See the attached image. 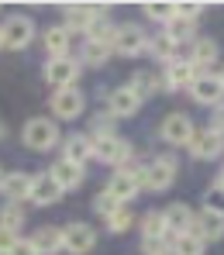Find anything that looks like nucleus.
Here are the masks:
<instances>
[{
    "label": "nucleus",
    "mask_w": 224,
    "mask_h": 255,
    "mask_svg": "<svg viewBox=\"0 0 224 255\" xmlns=\"http://www.w3.org/2000/svg\"><path fill=\"white\" fill-rule=\"evenodd\" d=\"M21 141H24V148H31V152H52L55 145H62L59 121H55V118H28L24 128H21Z\"/></svg>",
    "instance_id": "obj_1"
},
{
    "label": "nucleus",
    "mask_w": 224,
    "mask_h": 255,
    "mask_svg": "<svg viewBox=\"0 0 224 255\" xmlns=\"http://www.w3.org/2000/svg\"><path fill=\"white\" fill-rule=\"evenodd\" d=\"M176 172H179V162L176 155H159V159H152L145 169H141V186L148 190V193H166L173 183H176Z\"/></svg>",
    "instance_id": "obj_2"
},
{
    "label": "nucleus",
    "mask_w": 224,
    "mask_h": 255,
    "mask_svg": "<svg viewBox=\"0 0 224 255\" xmlns=\"http://www.w3.org/2000/svg\"><path fill=\"white\" fill-rule=\"evenodd\" d=\"M93 159L104 162V166H114V169H124L134 159V148L128 138L121 134H107V138H93Z\"/></svg>",
    "instance_id": "obj_3"
},
{
    "label": "nucleus",
    "mask_w": 224,
    "mask_h": 255,
    "mask_svg": "<svg viewBox=\"0 0 224 255\" xmlns=\"http://www.w3.org/2000/svg\"><path fill=\"white\" fill-rule=\"evenodd\" d=\"M141 169H145V166H134V162H128L124 169H114V176L107 179V186H104V190H107L121 207H124V204H131L134 197L145 190V186H141Z\"/></svg>",
    "instance_id": "obj_4"
},
{
    "label": "nucleus",
    "mask_w": 224,
    "mask_h": 255,
    "mask_svg": "<svg viewBox=\"0 0 224 255\" xmlns=\"http://www.w3.org/2000/svg\"><path fill=\"white\" fill-rule=\"evenodd\" d=\"M193 134H197V125H193V118L183 114V111H169V114L162 118V125H159V138H162L166 145H173V148H190Z\"/></svg>",
    "instance_id": "obj_5"
},
{
    "label": "nucleus",
    "mask_w": 224,
    "mask_h": 255,
    "mask_svg": "<svg viewBox=\"0 0 224 255\" xmlns=\"http://www.w3.org/2000/svg\"><path fill=\"white\" fill-rule=\"evenodd\" d=\"M48 111L55 121H76L83 111H87V93L80 86H69V90H52L48 97Z\"/></svg>",
    "instance_id": "obj_6"
},
{
    "label": "nucleus",
    "mask_w": 224,
    "mask_h": 255,
    "mask_svg": "<svg viewBox=\"0 0 224 255\" xmlns=\"http://www.w3.org/2000/svg\"><path fill=\"white\" fill-rule=\"evenodd\" d=\"M62 14H66L62 24H66L73 35H90V28H93L100 17H107V7H104V3H66Z\"/></svg>",
    "instance_id": "obj_7"
},
{
    "label": "nucleus",
    "mask_w": 224,
    "mask_h": 255,
    "mask_svg": "<svg viewBox=\"0 0 224 255\" xmlns=\"http://www.w3.org/2000/svg\"><path fill=\"white\" fill-rule=\"evenodd\" d=\"M42 73H45V83L52 86V90H69V86H76L83 66H80L76 55H66V59H45Z\"/></svg>",
    "instance_id": "obj_8"
},
{
    "label": "nucleus",
    "mask_w": 224,
    "mask_h": 255,
    "mask_svg": "<svg viewBox=\"0 0 224 255\" xmlns=\"http://www.w3.org/2000/svg\"><path fill=\"white\" fill-rule=\"evenodd\" d=\"M190 100L193 104H200V107H221L224 104V83H221V76L218 73H197V80L190 83Z\"/></svg>",
    "instance_id": "obj_9"
},
{
    "label": "nucleus",
    "mask_w": 224,
    "mask_h": 255,
    "mask_svg": "<svg viewBox=\"0 0 224 255\" xmlns=\"http://www.w3.org/2000/svg\"><path fill=\"white\" fill-rule=\"evenodd\" d=\"M0 31H3V45L10 52H21V48H28V45L35 42V21L28 14H10L0 24Z\"/></svg>",
    "instance_id": "obj_10"
},
{
    "label": "nucleus",
    "mask_w": 224,
    "mask_h": 255,
    "mask_svg": "<svg viewBox=\"0 0 224 255\" xmlns=\"http://www.w3.org/2000/svg\"><path fill=\"white\" fill-rule=\"evenodd\" d=\"M62 245H66L69 255H90L97 249V231H93V224H87V221H69V224L62 228Z\"/></svg>",
    "instance_id": "obj_11"
},
{
    "label": "nucleus",
    "mask_w": 224,
    "mask_h": 255,
    "mask_svg": "<svg viewBox=\"0 0 224 255\" xmlns=\"http://www.w3.org/2000/svg\"><path fill=\"white\" fill-rule=\"evenodd\" d=\"M148 48V35H145V28L141 24H117V35H114V52L117 55H124V59H134V55H141Z\"/></svg>",
    "instance_id": "obj_12"
},
{
    "label": "nucleus",
    "mask_w": 224,
    "mask_h": 255,
    "mask_svg": "<svg viewBox=\"0 0 224 255\" xmlns=\"http://www.w3.org/2000/svg\"><path fill=\"white\" fill-rule=\"evenodd\" d=\"M190 155H193L197 162H214V159H221L224 155V138L218 131H211V128H197V134H193V141H190Z\"/></svg>",
    "instance_id": "obj_13"
},
{
    "label": "nucleus",
    "mask_w": 224,
    "mask_h": 255,
    "mask_svg": "<svg viewBox=\"0 0 224 255\" xmlns=\"http://www.w3.org/2000/svg\"><path fill=\"white\" fill-rule=\"evenodd\" d=\"M193 231H197L204 242H221V238H224V211H221V207H214V204H204V207L197 211Z\"/></svg>",
    "instance_id": "obj_14"
},
{
    "label": "nucleus",
    "mask_w": 224,
    "mask_h": 255,
    "mask_svg": "<svg viewBox=\"0 0 224 255\" xmlns=\"http://www.w3.org/2000/svg\"><path fill=\"white\" fill-rule=\"evenodd\" d=\"M141 104H145V100H141L128 83L114 86V90L107 93V111H111L114 118H134V114L141 111Z\"/></svg>",
    "instance_id": "obj_15"
},
{
    "label": "nucleus",
    "mask_w": 224,
    "mask_h": 255,
    "mask_svg": "<svg viewBox=\"0 0 224 255\" xmlns=\"http://www.w3.org/2000/svg\"><path fill=\"white\" fill-rule=\"evenodd\" d=\"M193 80H197V69H193V62H190V59H183V55L162 69V90H166V93L190 90V83H193Z\"/></svg>",
    "instance_id": "obj_16"
},
{
    "label": "nucleus",
    "mask_w": 224,
    "mask_h": 255,
    "mask_svg": "<svg viewBox=\"0 0 224 255\" xmlns=\"http://www.w3.org/2000/svg\"><path fill=\"white\" fill-rule=\"evenodd\" d=\"M42 45L48 59H66V55H73V31L66 24H52L42 31Z\"/></svg>",
    "instance_id": "obj_17"
},
{
    "label": "nucleus",
    "mask_w": 224,
    "mask_h": 255,
    "mask_svg": "<svg viewBox=\"0 0 224 255\" xmlns=\"http://www.w3.org/2000/svg\"><path fill=\"white\" fill-rule=\"evenodd\" d=\"M218 55H221V45L214 42V38H197V42L190 45V62H193V69L197 73H211L214 66H218Z\"/></svg>",
    "instance_id": "obj_18"
},
{
    "label": "nucleus",
    "mask_w": 224,
    "mask_h": 255,
    "mask_svg": "<svg viewBox=\"0 0 224 255\" xmlns=\"http://www.w3.org/2000/svg\"><path fill=\"white\" fill-rule=\"evenodd\" d=\"M59 148H62V155H59V159H69V162H76V166H87L90 159H93V138L83 134V131L69 134Z\"/></svg>",
    "instance_id": "obj_19"
},
{
    "label": "nucleus",
    "mask_w": 224,
    "mask_h": 255,
    "mask_svg": "<svg viewBox=\"0 0 224 255\" xmlns=\"http://www.w3.org/2000/svg\"><path fill=\"white\" fill-rule=\"evenodd\" d=\"M48 172H52V179L62 186V193H66V190H76V186L87 179V166H76V162H69V159H55V162L48 166Z\"/></svg>",
    "instance_id": "obj_20"
},
{
    "label": "nucleus",
    "mask_w": 224,
    "mask_h": 255,
    "mask_svg": "<svg viewBox=\"0 0 224 255\" xmlns=\"http://www.w3.org/2000/svg\"><path fill=\"white\" fill-rule=\"evenodd\" d=\"M59 197H62V186L52 179V172L45 169L35 176V183H31V204L35 207H52V204H59Z\"/></svg>",
    "instance_id": "obj_21"
},
{
    "label": "nucleus",
    "mask_w": 224,
    "mask_h": 255,
    "mask_svg": "<svg viewBox=\"0 0 224 255\" xmlns=\"http://www.w3.org/2000/svg\"><path fill=\"white\" fill-rule=\"evenodd\" d=\"M31 183H35L31 172H7L0 193L7 197V204H24V200H31Z\"/></svg>",
    "instance_id": "obj_22"
},
{
    "label": "nucleus",
    "mask_w": 224,
    "mask_h": 255,
    "mask_svg": "<svg viewBox=\"0 0 224 255\" xmlns=\"http://www.w3.org/2000/svg\"><path fill=\"white\" fill-rule=\"evenodd\" d=\"M166 211V224H169V235H186V231H193V221H197V211L190 207V204H169V207H162Z\"/></svg>",
    "instance_id": "obj_23"
},
{
    "label": "nucleus",
    "mask_w": 224,
    "mask_h": 255,
    "mask_svg": "<svg viewBox=\"0 0 224 255\" xmlns=\"http://www.w3.org/2000/svg\"><path fill=\"white\" fill-rule=\"evenodd\" d=\"M148 59H155V62H162V66H169V62H176L179 59V45L166 35V31H155V35H148Z\"/></svg>",
    "instance_id": "obj_24"
},
{
    "label": "nucleus",
    "mask_w": 224,
    "mask_h": 255,
    "mask_svg": "<svg viewBox=\"0 0 224 255\" xmlns=\"http://www.w3.org/2000/svg\"><path fill=\"white\" fill-rule=\"evenodd\" d=\"M31 242H35L38 255H59V252H66V245H62V228H52V224H42V228L31 235Z\"/></svg>",
    "instance_id": "obj_25"
},
{
    "label": "nucleus",
    "mask_w": 224,
    "mask_h": 255,
    "mask_svg": "<svg viewBox=\"0 0 224 255\" xmlns=\"http://www.w3.org/2000/svg\"><path fill=\"white\" fill-rule=\"evenodd\" d=\"M138 228H141V238H148V242H166V235H169L166 211H145L141 221H138Z\"/></svg>",
    "instance_id": "obj_26"
},
{
    "label": "nucleus",
    "mask_w": 224,
    "mask_h": 255,
    "mask_svg": "<svg viewBox=\"0 0 224 255\" xmlns=\"http://www.w3.org/2000/svg\"><path fill=\"white\" fill-rule=\"evenodd\" d=\"M166 245L173 255H204L207 242L197 235V231H186V235H166Z\"/></svg>",
    "instance_id": "obj_27"
},
{
    "label": "nucleus",
    "mask_w": 224,
    "mask_h": 255,
    "mask_svg": "<svg viewBox=\"0 0 224 255\" xmlns=\"http://www.w3.org/2000/svg\"><path fill=\"white\" fill-rule=\"evenodd\" d=\"M114 55V45H104V42H83L80 45V66H107V59Z\"/></svg>",
    "instance_id": "obj_28"
},
{
    "label": "nucleus",
    "mask_w": 224,
    "mask_h": 255,
    "mask_svg": "<svg viewBox=\"0 0 224 255\" xmlns=\"http://www.w3.org/2000/svg\"><path fill=\"white\" fill-rule=\"evenodd\" d=\"M141 97V100H148V97H155L159 90H162V73H148V69H138L131 73V83H128Z\"/></svg>",
    "instance_id": "obj_29"
},
{
    "label": "nucleus",
    "mask_w": 224,
    "mask_h": 255,
    "mask_svg": "<svg viewBox=\"0 0 224 255\" xmlns=\"http://www.w3.org/2000/svg\"><path fill=\"white\" fill-rule=\"evenodd\" d=\"M162 31H166L176 45H186V42L193 45V42H197V21H186V17H179V14L162 28Z\"/></svg>",
    "instance_id": "obj_30"
},
{
    "label": "nucleus",
    "mask_w": 224,
    "mask_h": 255,
    "mask_svg": "<svg viewBox=\"0 0 224 255\" xmlns=\"http://www.w3.org/2000/svg\"><path fill=\"white\" fill-rule=\"evenodd\" d=\"M141 10L148 21H159V24H169L176 17V3H169V0H148V3H141Z\"/></svg>",
    "instance_id": "obj_31"
},
{
    "label": "nucleus",
    "mask_w": 224,
    "mask_h": 255,
    "mask_svg": "<svg viewBox=\"0 0 224 255\" xmlns=\"http://www.w3.org/2000/svg\"><path fill=\"white\" fill-rule=\"evenodd\" d=\"M114 121H117V118H114L107 107H104L100 114H93V118H90V138H107V134H114Z\"/></svg>",
    "instance_id": "obj_32"
},
{
    "label": "nucleus",
    "mask_w": 224,
    "mask_h": 255,
    "mask_svg": "<svg viewBox=\"0 0 224 255\" xmlns=\"http://www.w3.org/2000/svg\"><path fill=\"white\" fill-rule=\"evenodd\" d=\"M134 228V214L128 207H117V211L107 217V231L111 235H124V231H131Z\"/></svg>",
    "instance_id": "obj_33"
},
{
    "label": "nucleus",
    "mask_w": 224,
    "mask_h": 255,
    "mask_svg": "<svg viewBox=\"0 0 224 255\" xmlns=\"http://www.w3.org/2000/svg\"><path fill=\"white\" fill-rule=\"evenodd\" d=\"M114 35H117V24H111L107 17H100L93 28H90L87 42H104V45H114Z\"/></svg>",
    "instance_id": "obj_34"
},
{
    "label": "nucleus",
    "mask_w": 224,
    "mask_h": 255,
    "mask_svg": "<svg viewBox=\"0 0 224 255\" xmlns=\"http://www.w3.org/2000/svg\"><path fill=\"white\" fill-rule=\"evenodd\" d=\"M0 228H10V231H21V228H24V211H21V204H3V211H0Z\"/></svg>",
    "instance_id": "obj_35"
},
{
    "label": "nucleus",
    "mask_w": 224,
    "mask_h": 255,
    "mask_svg": "<svg viewBox=\"0 0 224 255\" xmlns=\"http://www.w3.org/2000/svg\"><path fill=\"white\" fill-rule=\"evenodd\" d=\"M90 207H93V211H97V214H100V217H104V221H107V217H111V214L117 211L121 204H117V200H114V197H111L107 190H100V193H97V197L90 200Z\"/></svg>",
    "instance_id": "obj_36"
},
{
    "label": "nucleus",
    "mask_w": 224,
    "mask_h": 255,
    "mask_svg": "<svg viewBox=\"0 0 224 255\" xmlns=\"http://www.w3.org/2000/svg\"><path fill=\"white\" fill-rule=\"evenodd\" d=\"M204 10H207V7L197 3V0H183V3H176V14H179V17H186V21H197Z\"/></svg>",
    "instance_id": "obj_37"
},
{
    "label": "nucleus",
    "mask_w": 224,
    "mask_h": 255,
    "mask_svg": "<svg viewBox=\"0 0 224 255\" xmlns=\"http://www.w3.org/2000/svg\"><path fill=\"white\" fill-rule=\"evenodd\" d=\"M17 231H10V228H0V255H10V249L17 245Z\"/></svg>",
    "instance_id": "obj_38"
},
{
    "label": "nucleus",
    "mask_w": 224,
    "mask_h": 255,
    "mask_svg": "<svg viewBox=\"0 0 224 255\" xmlns=\"http://www.w3.org/2000/svg\"><path fill=\"white\" fill-rule=\"evenodd\" d=\"M166 252H169L166 242H148V238H141V255H166Z\"/></svg>",
    "instance_id": "obj_39"
},
{
    "label": "nucleus",
    "mask_w": 224,
    "mask_h": 255,
    "mask_svg": "<svg viewBox=\"0 0 224 255\" xmlns=\"http://www.w3.org/2000/svg\"><path fill=\"white\" fill-rule=\"evenodd\" d=\"M207 128H211V131H218V134L224 138V104L211 111V125H207Z\"/></svg>",
    "instance_id": "obj_40"
},
{
    "label": "nucleus",
    "mask_w": 224,
    "mask_h": 255,
    "mask_svg": "<svg viewBox=\"0 0 224 255\" xmlns=\"http://www.w3.org/2000/svg\"><path fill=\"white\" fill-rule=\"evenodd\" d=\"M10 255H38V249H35L31 238H17V245L10 249Z\"/></svg>",
    "instance_id": "obj_41"
},
{
    "label": "nucleus",
    "mask_w": 224,
    "mask_h": 255,
    "mask_svg": "<svg viewBox=\"0 0 224 255\" xmlns=\"http://www.w3.org/2000/svg\"><path fill=\"white\" fill-rule=\"evenodd\" d=\"M214 193H218V197L224 200V169L218 172V176H214Z\"/></svg>",
    "instance_id": "obj_42"
},
{
    "label": "nucleus",
    "mask_w": 224,
    "mask_h": 255,
    "mask_svg": "<svg viewBox=\"0 0 224 255\" xmlns=\"http://www.w3.org/2000/svg\"><path fill=\"white\" fill-rule=\"evenodd\" d=\"M3 138H7V125L0 121V141H3Z\"/></svg>",
    "instance_id": "obj_43"
},
{
    "label": "nucleus",
    "mask_w": 224,
    "mask_h": 255,
    "mask_svg": "<svg viewBox=\"0 0 224 255\" xmlns=\"http://www.w3.org/2000/svg\"><path fill=\"white\" fill-rule=\"evenodd\" d=\"M3 48H7V45H3V31H0V52H3Z\"/></svg>",
    "instance_id": "obj_44"
},
{
    "label": "nucleus",
    "mask_w": 224,
    "mask_h": 255,
    "mask_svg": "<svg viewBox=\"0 0 224 255\" xmlns=\"http://www.w3.org/2000/svg\"><path fill=\"white\" fill-rule=\"evenodd\" d=\"M3 179H7V172H3V169H0V186H3Z\"/></svg>",
    "instance_id": "obj_45"
},
{
    "label": "nucleus",
    "mask_w": 224,
    "mask_h": 255,
    "mask_svg": "<svg viewBox=\"0 0 224 255\" xmlns=\"http://www.w3.org/2000/svg\"><path fill=\"white\" fill-rule=\"evenodd\" d=\"M218 76H221V83H224V69H221V73H218Z\"/></svg>",
    "instance_id": "obj_46"
},
{
    "label": "nucleus",
    "mask_w": 224,
    "mask_h": 255,
    "mask_svg": "<svg viewBox=\"0 0 224 255\" xmlns=\"http://www.w3.org/2000/svg\"><path fill=\"white\" fill-rule=\"evenodd\" d=\"M166 255H173V252H166Z\"/></svg>",
    "instance_id": "obj_47"
}]
</instances>
